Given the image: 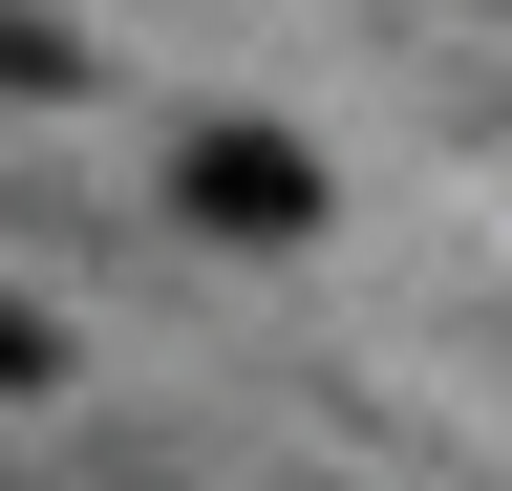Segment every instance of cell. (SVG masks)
Here are the masks:
<instances>
[{
	"instance_id": "cell-2",
	"label": "cell",
	"mask_w": 512,
	"mask_h": 491,
	"mask_svg": "<svg viewBox=\"0 0 512 491\" xmlns=\"http://www.w3.org/2000/svg\"><path fill=\"white\" fill-rule=\"evenodd\" d=\"M0 86H86V43H64V22H22V0H0Z\"/></svg>"
},
{
	"instance_id": "cell-3",
	"label": "cell",
	"mask_w": 512,
	"mask_h": 491,
	"mask_svg": "<svg viewBox=\"0 0 512 491\" xmlns=\"http://www.w3.org/2000/svg\"><path fill=\"white\" fill-rule=\"evenodd\" d=\"M43 363H64V342H43V321H22V299H0V385H43Z\"/></svg>"
},
{
	"instance_id": "cell-1",
	"label": "cell",
	"mask_w": 512,
	"mask_h": 491,
	"mask_svg": "<svg viewBox=\"0 0 512 491\" xmlns=\"http://www.w3.org/2000/svg\"><path fill=\"white\" fill-rule=\"evenodd\" d=\"M171 193L214 214V235H320V150H278V129H192Z\"/></svg>"
}]
</instances>
